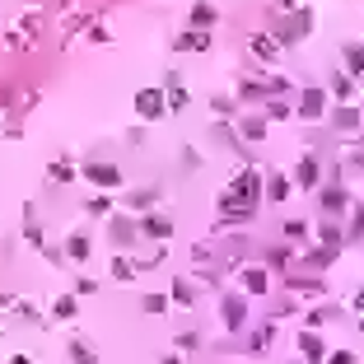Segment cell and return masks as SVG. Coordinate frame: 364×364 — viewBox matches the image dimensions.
<instances>
[{"label": "cell", "instance_id": "1", "mask_svg": "<svg viewBox=\"0 0 364 364\" xmlns=\"http://www.w3.org/2000/svg\"><path fill=\"white\" fill-rule=\"evenodd\" d=\"M271 19H276V43L280 47H294L313 28V10H294V5L289 10H271Z\"/></svg>", "mask_w": 364, "mask_h": 364}, {"label": "cell", "instance_id": "2", "mask_svg": "<svg viewBox=\"0 0 364 364\" xmlns=\"http://www.w3.org/2000/svg\"><path fill=\"white\" fill-rule=\"evenodd\" d=\"M131 108H136V117H140V121H159L168 112V94L159 84H150V89H140V94L131 99Z\"/></svg>", "mask_w": 364, "mask_h": 364}, {"label": "cell", "instance_id": "3", "mask_svg": "<svg viewBox=\"0 0 364 364\" xmlns=\"http://www.w3.org/2000/svg\"><path fill=\"white\" fill-rule=\"evenodd\" d=\"M108 238H112V248L117 253H126L136 238H140V220H126V215H112L108 220Z\"/></svg>", "mask_w": 364, "mask_h": 364}, {"label": "cell", "instance_id": "4", "mask_svg": "<svg viewBox=\"0 0 364 364\" xmlns=\"http://www.w3.org/2000/svg\"><path fill=\"white\" fill-rule=\"evenodd\" d=\"M220 322H224V331H243V327H248V299H243V294H224Z\"/></svg>", "mask_w": 364, "mask_h": 364}, {"label": "cell", "instance_id": "5", "mask_svg": "<svg viewBox=\"0 0 364 364\" xmlns=\"http://www.w3.org/2000/svg\"><path fill=\"white\" fill-rule=\"evenodd\" d=\"M233 197L238 201H248V206H257V201H262V173H257V168H243L238 177H233Z\"/></svg>", "mask_w": 364, "mask_h": 364}, {"label": "cell", "instance_id": "6", "mask_svg": "<svg viewBox=\"0 0 364 364\" xmlns=\"http://www.w3.org/2000/svg\"><path fill=\"white\" fill-rule=\"evenodd\" d=\"M84 177L94 182V187H121V168L108 164V159H89V164H84Z\"/></svg>", "mask_w": 364, "mask_h": 364}, {"label": "cell", "instance_id": "7", "mask_svg": "<svg viewBox=\"0 0 364 364\" xmlns=\"http://www.w3.org/2000/svg\"><path fill=\"white\" fill-rule=\"evenodd\" d=\"M294 112H299L304 121H318L322 112H327V94H322L318 84H309L304 94H299V108H294Z\"/></svg>", "mask_w": 364, "mask_h": 364}, {"label": "cell", "instance_id": "8", "mask_svg": "<svg viewBox=\"0 0 364 364\" xmlns=\"http://www.w3.org/2000/svg\"><path fill=\"white\" fill-rule=\"evenodd\" d=\"M38 33H43V14L33 10V14H28L23 23H14L10 33H5V43H10V47H28V43H33Z\"/></svg>", "mask_w": 364, "mask_h": 364}, {"label": "cell", "instance_id": "9", "mask_svg": "<svg viewBox=\"0 0 364 364\" xmlns=\"http://www.w3.org/2000/svg\"><path fill=\"white\" fill-rule=\"evenodd\" d=\"M299 355H304V364H327V346H322V336L313 327L299 331Z\"/></svg>", "mask_w": 364, "mask_h": 364}, {"label": "cell", "instance_id": "10", "mask_svg": "<svg viewBox=\"0 0 364 364\" xmlns=\"http://www.w3.org/2000/svg\"><path fill=\"white\" fill-rule=\"evenodd\" d=\"M173 52H210V28H182V33L173 38Z\"/></svg>", "mask_w": 364, "mask_h": 364}, {"label": "cell", "instance_id": "11", "mask_svg": "<svg viewBox=\"0 0 364 364\" xmlns=\"http://www.w3.org/2000/svg\"><path fill=\"white\" fill-rule=\"evenodd\" d=\"M168 233H173V220H168V215H159V210H145V220H140V238L164 243Z\"/></svg>", "mask_w": 364, "mask_h": 364}, {"label": "cell", "instance_id": "12", "mask_svg": "<svg viewBox=\"0 0 364 364\" xmlns=\"http://www.w3.org/2000/svg\"><path fill=\"white\" fill-rule=\"evenodd\" d=\"M318 177H322V164H318V159H299V164H294V187H304V192H313V187H318Z\"/></svg>", "mask_w": 364, "mask_h": 364}, {"label": "cell", "instance_id": "13", "mask_svg": "<svg viewBox=\"0 0 364 364\" xmlns=\"http://www.w3.org/2000/svg\"><path fill=\"white\" fill-rule=\"evenodd\" d=\"M248 47H253V56H257V61H266V66L280 61V43L271 33H253V38H248Z\"/></svg>", "mask_w": 364, "mask_h": 364}, {"label": "cell", "instance_id": "14", "mask_svg": "<svg viewBox=\"0 0 364 364\" xmlns=\"http://www.w3.org/2000/svg\"><path fill=\"white\" fill-rule=\"evenodd\" d=\"M346 206H351V192H346V187H336V182L322 187V210H327V215H341Z\"/></svg>", "mask_w": 364, "mask_h": 364}, {"label": "cell", "instance_id": "15", "mask_svg": "<svg viewBox=\"0 0 364 364\" xmlns=\"http://www.w3.org/2000/svg\"><path fill=\"white\" fill-rule=\"evenodd\" d=\"M331 126H336V131H360V108L341 103V108L331 112Z\"/></svg>", "mask_w": 364, "mask_h": 364}, {"label": "cell", "instance_id": "16", "mask_svg": "<svg viewBox=\"0 0 364 364\" xmlns=\"http://www.w3.org/2000/svg\"><path fill=\"white\" fill-rule=\"evenodd\" d=\"M243 289H248V294H266V289H271V276H266L262 266H248V271H243Z\"/></svg>", "mask_w": 364, "mask_h": 364}, {"label": "cell", "instance_id": "17", "mask_svg": "<svg viewBox=\"0 0 364 364\" xmlns=\"http://www.w3.org/2000/svg\"><path fill=\"white\" fill-rule=\"evenodd\" d=\"M289 192H294V177H285V173L266 177V197H271V201H289Z\"/></svg>", "mask_w": 364, "mask_h": 364}, {"label": "cell", "instance_id": "18", "mask_svg": "<svg viewBox=\"0 0 364 364\" xmlns=\"http://www.w3.org/2000/svg\"><path fill=\"white\" fill-rule=\"evenodd\" d=\"M136 271H140V262H136V257H126V253L112 257V280H121V285H126V280H136Z\"/></svg>", "mask_w": 364, "mask_h": 364}, {"label": "cell", "instance_id": "19", "mask_svg": "<svg viewBox=\"0 0 364 364\" xmlns=\"http://www.w3.org/2000/svg\"><path fill=\"white\" fill-rule=\"evenodd\" d=\"M215 19H220V10H215V5H206V0H201V5H192V28H215Z\"/></svg>", "mask_w": 364, "mask_h": 364}, {"label": "cell", "instance_id": "20", "mask_svg": "<svg viewBox=\"0 0 364 364\" xmlns=\"http://www.w3.org/2000/svg\"><path fill=\"white\" fill-rule=\"evenodd\" d=\"M341 61H346V70H351V75H364V47L360 43H346L341 47Z\"/></svg>", "mask_w": 364, "mask_h": 364}, {"label": "cell", "instance_id": "21", "mask_svg": "<svg viewBox=\"0 0 364 364\" xmlns=\"http://www.w3.org/2000/svg\"><path fill=\"white\" fill-rule=\"evenodd\" d=\"M89 248H94V243H89V233H70V238H66V257H70V262H84Z\"/></svg>", "mask_w": 364, "mask_h": 364}, {"label": "cell", "instance_id": "22", "mask_svg": "<svg viewBox=\"0 0 364 364\" xmlns=\"http://www.w3.org/2000/svg\"><path fill=\"white\" fill-rule=\"evenodd\" d=\"M331 94L341 103H351L355 99V79H351V70H341V75H331Z\"/></svg>", "mask_w": 364, "mask_h": 364}, {"label": "cell", "instance_id": "23", "mask_svg": "<svg viewBox=\"0 0 364 364\" xmlns=\"http://www.w3.org/2000/svg\"><path fill=\"white\" fill-rule=\"evenodd\" d=\"M155 201H159L155 187H140V192H131V197H126V206H131V210H155Z\"/></svg>", "mask_w": 364, "mask_h": 364}, {"label": "cell", "instance_id": "24", "mask_svg": "<svg viewBox=\"0 0 364 364\" xmlns=\"http://www.w3.org/2000/svg\"><path fill=\"white\" fill-rule=\"evenodd\" d=\"M66 351H70V364H99V355H94V346H89V341H70Z\"/></svg>", "mask_w": 364, "mask_h": 364}, {"label": "cell", "instance_id": "25", "mask_svg": "<svg viewBox=\"0 0 364 364\" xmlns=\"http://www.w3.org/2000/svg\"><path fill=\"white\" fill-rule=\"evenodd\" d=\"M164 94H168V108H187V89H182V79H177V75H168Z\"/></svg>", "mask_w": 364, "mask_h": 364}, {"label": "cell", "instance_id": "26", "mask_svg": "<svg viewBox=\"0 0 364 364\" xmlns=\"http://www.w3.org/2000/svg\"><path fill=\"white\" fill-rule=\"evenodd\" d=\"M75 294H61V299H56V304H52V318L56 322H70V318H75Z\"/></svg>", "mask_w": 364, "mask_h": 364}, {"label": "cell", "instance_id": "27", "mask_svg": "<svg viewBox=\"0 0 364 364\" xmlns=\"http://www.w3.org/2000/svg\"><path fill=\"white\" fill-rule=\"evenodd\" d=\"M285 117H294V108L285 103V94H276V99L266 103V121H285Z\"/></svg>", "mask_w": 364, "mask_h": 364}, {"label": "cell", "instance_id": "28", "mask_svg": "<svg viewBox=\"0 0 364 364\" xmlns=\"http://www.w3.org/2000/svg\"><path fill=\"white\" fill-rule=\"evenodd\" d=\"M238 131L248 136V140H266V117H243Z\"/></svg>", "mask_w": 364, "mask_h": 364}, {"label": "cell", "instance_id": "29", "mask_svg": "<svg viewBox=\"0 0 364 364\" xmlns=\"http://www.w3.org/2000/svg\"><path fill=\"white\" fill-rule=\"evenodd\" d=\"M173 304L177 309H192V304H197V289H192L187 280H173Z\"/></svg>", "mask_w": 364, "mask_h": 364}, {"label": "cell", "instance_id": "30", "mask_svg": "<svg viewBox=\"0 0 364 364\" xmlns=\"http://www.w3.org/2000/svg\"><path fill=\"white\" fill-rule=\"evenodd\" d=\"M346 233H351V243L364 238V201H355V206H351V224H346Z\"/></svg>", "mask_w": 364, "mask_h": 364}, {"label": "cell", "instance_id": "31", "mask_svg": "<svg viewBox=\"0 0 364 364\" xmlns=\"http://www.w3.org/2000/svg\"><path fill=\"white\" fill-rule=\"evenodd\" d=\"M289 289H294V294H322V280H313V276H294V280H289Z\"/></svg>", "mask_w": 364, "mask_h": 364}, {"label": "cell", "instance_id": "32", "mask_svg": "<svg viewBox=\"0 0 364 364\" xmlns=\"http://www.w3.org/2000/svg\"><path fill=\"white\" fill-rule=\"evenodd\" d=\"M47 177H52V182H70V177H75V168H70L66 159H56V164L47 168Z\"/></svg>", "mask_w": 364, "mask_h": 364}, {"label": "cell", "instance_id": "33", "mask_svg": "<svg viewBox=\"0 0 364 364\" xmlns=\"http://www.w3.org/2000/svg\"><path fill=\"white\" fill-rule=\"evenodd\" d=\"M140 309H145V313H168V294H145Z\"/></svg>", "mask_w": 364, "mask_h": 364}, {"label": "cell", "instance_id": "34", "mask_svg": "<svg viewBox=\"0 0 364 364\" xmlns=\"http://www.w3.org/2000/svg\"><path fill=\"white\" fill-rule=\"evenodd\" d=\"M238 99H266L262 79H243V84H238Z\"/></svg>", "mask_w": 364, "mask_h": 364}, {"label": "cell", "instance_id": "35", "mask_svg": "<svg viewBox=\"0 0 364 364\" xmlns=\"http://www.w3.org/2000/svg\"><path fill=\"white\" fill-rule=\"evenodd\" d=\"M285 238L289 243H304V238H309V224H304V220H289L285 224Z\"/></svg>", "mask_w": 364, "mask_h": 364}, {"label": "cell", "instance_id": "36", "mask_svg": "<svg viewBox=\"0 0 364 364\" xmlns=\"http://www.w3.org/2000/svg\"><path fill=\"white\" fill-rule=\"evenodd\" d=\"M84 210H89V215H108L112 201H108V197H89V201H84Z\"/></svg>", "mask_w": 364, "mask_h": 364}, {"label": "cell", "instance_id": "37", "mask_svg": "<svg viewBox=\"0 0 364 364\" xmlns=\"http://www.w3.org/2000/svg\"><path fill=\"white\" fill-rule=\"evenodd\" d=\"M177 351H197V346H201V336H197V331H182V336H177Z\"/></svg>", "mask_w": 364, "mask_h": 364}, {"label": "cell", "instance_id": "38", "mask_svg": "<svg viewBox=\"0 0 364 364\" xmlns=\"http://www.w3.org/2000/svg\"><path fill=\"white\" fill-rule=\"evenodd\" d=\"M327 364H355V351H336V355H327Z\"/></svg>", "mask_w": 364, "mask_h": 364}, {"label": "cell", "instance_id": "39", "mask_svg": "<svg viewBox=\"0 0 364 364\" xmlns=\"http://www.w3.org/2000/svg\"><path fill=\"white\" fill-rule=\"evenodd\" d=\"M351 164H364V140H360V145L351 150Z\"/></svg>", "mask_w": 364, "mask_h": 364}, {"label": "cell", "instance_id": "40", "mask_svg": "<svg viewBox=\"0 0 364 364\" xmlns=\"http://www.w3.org/2000/svg\"><path fill=\"white\" fill-rule=\"evenodd\" d=\"M351 309H355V313H364V289H360V294H355V304H351Z\"/></svg>", "mask_w": 364, "mask_h": 364}, {"label": "cell", "instance_id": "41", "mask_svg": "<svg viewBox=\"0 0 364 364\" xmlns=\"http://www.w3.org/2000/svg\"><path fill=\"white\" fill-rule=\"evenodd\" d=\"M5 364H33V360H28V355H14V360H5Z\"/></svg>", "mask_w": 364, "mask_h": 364}, {"label": "cell", "instance_id": "42", "mask_svg": "<svg viewBox=\"0 0 364 364\" xmlns=\"http://www.w3.org/2000/svg\"><path fill=\"white\" fill-rule=\"evenodd\" d=\"M164 364H177V360H173V355H164Z\"/></svg>", "mask_w": 364, "mask_h": 364}, {"label": "cell", "instance_id": "43", "mask_svg": "<svg viewBox=\"0 0 364 364\" xmlns=\"http://www.w3.org/2000/svg\"><path fill=\"white\" fill-rule=\"evenodd\" d=\"M360 331H364V318H360Z\"/></svg>", "mask_w": 364, "mask_h": 364}]
</instances>
